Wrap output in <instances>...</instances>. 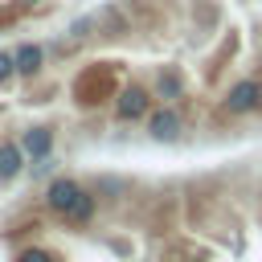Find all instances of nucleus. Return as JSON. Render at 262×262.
<instances>
[{"label":"nucleus","instance_id":"f257e3e1","mask_svg":"<svg viewBox=\"0 0 262 262\" xmlns=\"http://www.w3.org/2000/svg\"><path fill=\"white\" fill-rule=\"evenodd\" d=\"M151 102H156L151 86L127 82V86L115 94V106H111V115H115L119 123H139V119H147V115H151Z\"/></svg>","mask_w":262,"mask_h":262},{"label":"nucleus","instance_id":"f03ea898","mask_svg":"<svg viewBox=\"0 0 262 262\" xmlns=\"http://www.w3.org/2000/svg\"><path fill=\"white\" fill-rule=\"evenodd\" d=\"M221 111H225V115H233V119L258 115V111H262V82H258V78H237V82L225 90Z\"/></svg>","mask_w":262,"mask_h":262},{"label":"nucleus","instance_id":"7ed1b4c3","mask_svg":"<svg viewBox=\"0 0 262 262\" xmlns=\"http://www.w3.org/2000/svg\"><path fill=\"white\" fill-rule=\"evenodd\" d=\"M143 127H147V139H156V143H176V139L184 135V115H180L172 102H160V106H151V115L143 119Z\"/></svg>","mask_w":262,"mask_h":262},{"label":"nucleus","instance_id":"20e7f679","mask_svg":"<svg viewBox=\"0 0 262 262\" xmlns=\"http://www.w3.org/2000/svg\"><path fill=\"white\" fill-rule=\"evenodd\" d=\"M82 192H86V184H82V180H74V176H53V180L45 184V192H41V205H45V213L66 217Z\"/></svg>","mask_w":262,"mask_h":262},{"label":"nucleus","instance_id":"39448f33","mask_svg":"<svg viewBox=\"0 0 262 262\" xmlns=\"http://www.w3.org/2000/svg\"><path fill=\"white\" fill-rule=\"evenodd\" d=\"M53 143H57V131H53L49 123H33V127L20 131V147L29 151V160H45V156H53Z\"/></svg>","mask_w":262,"mask_h":262},{"label":"nucleus","instance_id":"423d86ee","mask_svg":"<svg viewBox=\"0 0 262 262\" xmlns=\"http://www.w3.org/2000/svg\"><path fill=\"white\" fill-rule=\"evenodd\" d=\"M12 57H16V78H37L45 70V61H49L45 45H37V41H20L12 49Z\"/></svg>","mask_w":262,"mask_h":262},{"label":"nucleus","instance_id":"0eeeda50","mask_svg":"<svg viewBox=\"0 0 262 262\" xmlns=\"http://www.w3.org/2000/svg\"><path fill=\"white\" fill-rule=\"evenodd\" d=\"M151 94L160 98V102H176V98H184V78H180V70H172V66H160L156 74H151Z\"/></svg>","mask_w":262,"mask_h":262},{"label":"nucleus","instance_id":"6e6552de","mask_svg":"<svg viewBox=\"0 0 262 262\" xmlns=\"http://www.w3.org/2000/svg\"><path fill=\"white\" fill-rule=\"evenodd\" d=\"M29 164V151L20 147V139H0V184L16 180Z\"/></svg>","mask_w":262,"mask_h":262},{"label":"nucleus","instance_id":"1a4fd4ad","mask_svg":"<svg viewBox=\"0 0 262 262\" xmlns=\"http://www.w3.org/2000/svg\"><path fill=\"white\" fill-rule=\"evenodd\" d=\"M94 213H98V196H94V188H86V192L74 201V209H70L61 221H66L70 229H86V225L94 221Z\"/></svg>","mask_w":262,"mask_h":262},{"label":"nucleus","instance_id":"9d476101","mask_svg":"<svg viewBox=\"0 0 262 262\" xmlns=\"http://www.w3.org/2000/svg\"><path fill=\"white\" fill-rule=\"evenodd\" d=\"M90 188H94V196H98V201H115V196H123V192H127V180H123V176H94V180H90Z\"/></svg>","mask_w":262,"mask_h":262},{"label":"nucleus","instance_id":"9b49d317","mask_svg":"<svg viewBox=\"0 0 262 262\" xmlns=\"http://www.w3.org/2000/svg\"><path fill=\"white\" fill-rule=\"evenodd\" d=\"M94 16H78V20H70V41H86L90 33H94Z\"/></svg>","mask_w":262,"mask_h":262},{"label":"nucleus","instance_id":"f8f14e48","mask_svg":"<svg viewBox=\"0 0 262 262\" xmlns=\"http://www.w3.org/2000/svg\"><path fill=\"white\" fill-rule=\"evenodd\" d=\"M12 262H53V258H49V250H41V246H25V250H16Z\"/></svg>","mask_w":262,"mask_h":262},{"label":"nucleus","instance_id":"ddd939ff","mask_svg":"<svg viewBox=\"0 0 262 262\" xmlns=\"http://www.w3.org/2000/svg\"><path fill=\"white\" fill-rule=\"evenodd\" d=\"M12 78H16V57H12V49H0V86Z\"/></svg>","mask_w":262,"mask_h":262},{"label":"nucleus","instance_id":"4468645a","mask_svg":"<svg viewBox=\"0 0 262 262\" xmlns=\"http://www.w3.org/2000/svg\"><path fill=\"white\" fill-rule=\"evenodd\" d=\"M16 4H25V8H37V4H45V0H16Z\"/></svg>","mask_w":262,"mask_h":262}]
</instances>
